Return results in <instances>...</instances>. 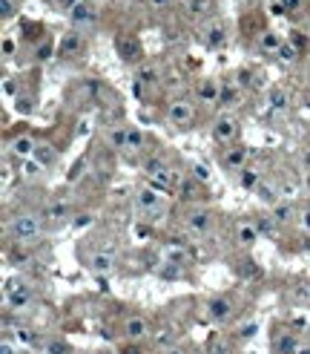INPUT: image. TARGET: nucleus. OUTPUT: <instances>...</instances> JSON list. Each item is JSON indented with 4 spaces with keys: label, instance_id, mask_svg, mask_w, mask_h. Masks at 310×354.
Masks as SVG:
<instances>
[{
    "label": "nucleus",
    "instance_id": "1",
    "mask_svg": "<svg viewBox=\"0 0 310 354\" xmlns=\"http://www.w3.org/2000/svg\"><path fill=\"white\" fill-rule=\"evenodd\" d=\"M147 179L152 182L155 190H169V187L181 185V179L172 173V167H169L167 161H161V159H150V161H147Z\"/></svg>",
    "mask_w": 310,
    "mask_h": 354
},
{
    "label": "nucleus",
    "instance_id": "2",
    "mask_svg": "<svg viewBox=\"0 0 310 354\" xmlns=\"http://www.w3.org/2000/svg\"><path fill=\"white\" fill-rule=\"evenodd\" d=\"M37 233H40V222H37V216L23 213V216H18V219L12 222V236H15V239H20V242L35 239Z\"/></svg>",
    "mask_w": 310,
    "mask_h": 354
},
{
    "label": "nucleus",
    "instance_id": "3",
    "mask_svg": "<svg viewBox=\"0 0 310 354\" xmlns=\"http://www.w3.org/2000/svg\"><path fill=\"white\" fill-rule=\"evenodd\" d=\"M69 18H72L75 26H89V23H95L98 12H95L92 3H83V0H80L78 6H72V9H69Z\"/></svg>",
    "mask_w": 310,
    "mask_h": 354
},
{
    "label": "nucleus",
    "instance_id": "4",
    "mask_svg": "<svg viewBox=\"0 0 310 354\" xmlns=\"http://www.w3.org/2000/svg\"><path fill=\"white\" fill-rule=\"evenodd\" d=\"M213 138L215 141H233L236 138V118L233 115H222L218 121L213 124Z\"/></svg>",
    "mask_w": 310,
    "mask_h": 354
},
{
    "label": "nucleus",
    "instance_id": "5",
    "mask_svg": "<svg viewBox=\"0 0 310 354\" xmlns=\"http://www.w3.org/2000/svg\"><path fill=\"white\" fill-rule=\"evenodd\" d=\"M169 121L178 124V127H187L193 121V107L184 104V101H175V104L169 107Z\"/></svg>",
    "mask_w": 310,
    "mask_h": 354
},
{
    "label": "nucleus",
    "instance_id": "6",
    "mask_svg": "<svg viewBox=\"0 0 310 354\" xmlns=\"http://www.w3.org/2000/svg\"><path fill=\"white\" fill-rule=\"evenodd\" d=\"M147 331H150V323H147V317H129L124 326V334L129 337V340H141V337H147Z\"/></svg>",
    "mask_w": 310,
    "mask_h": 354
},
{
    "label": "nucleus",
    "instance_id": "7",
    "mask_svg": "<svg viewBox=\"0 0 310 354\" xmlns=\"http://www.w3.org/2000/svg\"><path fill=\"white\" fill-rule=\"evenodd\" d=\"M207 314H210V320H215V323H224V320H230V314H233V305H230V300H213L210 305H207Z\"/></svg>",
    "mask_w": 310,
    "mask_h": 354
},
{
    "label": "nucleus",
    "instance_id": "8",
    "mask_svg": "<svg viewBox=\"0 0 310 354\" xmlns=\"http://www.w3.org/2000/svg\"><path fill=\"white\" fill-rule=\"evenodd\" d=\"M80 35L78 32H66V35L61 38V44H58V55H63V58H69V55H75L80 49Z\"/></svg>",
    "mask_w": 310,
    "mask_h": 354
},
{
    "label": "nucleus",
    "instance_id": "9",
    "mask_svg": "<svg viewBox=\"0 0 310 354\" xmlns=\"http://www.w3.org/2000/svg\"><path fill=\"white\" fill-rule=\"evenodd\" d=\"M35 150H37V144L29 138V135H18L15 141H12V153L15 156H20V159H29V156H35Z\"/></svg>",
    "mask_w": 310,
    "mask_h": 354
},
{
    "label": "nucleus",
    "instance_id": "10",
    "mask_svg": "<svg viewBox=\"0 0 310 354\" xmlns=\"http://www.w3.org/2000/svg\"><path fill=\"white\" fill-rule=\"evenodd\" d=\"M218 95H222V87H218L215 81H204L201 87H198V101H204V104L218 101Z\"/></svg>",
    "mask_w": 310,
    "mask_h": 354
},
{
    "label": "nucleus",
    "instance_id": "11",
    "mask_svg": "<svg viewBox=\"0 0 310 354\" xmlns=\"http://www.w3.org/2000/svg\"><path fill=\"white\" fill-rule=\"evenodd\" d=\"M244 159H247V150L244 147H230V150L224 153V164L230 170H239L244 164Z\"/></svg>",
    "mask_w": 310,
    "mask_h": 354
},
{
    "label": "nucleus",
    "instance_id": "12",
    "mask_svg": "<svg viewBox=\"0 0 310 354\" xmlns=\"http://www.w3.org/2000/svg\"><path fill=\"white\" fill-rule=\"evenodd\" d=\"M187 225L193 230H198V233H204V230L210 228V213L207 210H193L190 216H187Z\"/></svg>",
    "mask_w": 310,
    "mask_h": 354
},
{
    "label": "nucleus",
    "instance_id": "13",
    "mask_svg": "<svg viewBox=\"0 0 310 354\" xmlns=\"http://www.w3.org/2000/svg\"><path fill=\"white\" fill-rule=\"evenodd\" d=\"M204 41L213 46V49H218V46H224V41H227V38H224V29L218 26V23H210V26H207V32H204Z\"/></svg>",
    "mask_w": 310,
    "mask_h": 354
},
{
    "label": "nucleus",
    "instance_id": "14",
    "mask_svg": "<svg viewBox=\"0 0 310 354\" xmlns=\"http://www.w3.org/2000/svg\"><path fill=\"white\" fill-rule=\"evenodd\" d=\"M121 55H124V61H138V58H141L138 41H135V38H121Z\"/></svg>",
    "mask_w": 310,
    "mask_h": 354
},
{
    "label": "nucleus",
    "instance_id": "15",
    "mask_svg": "<svg viewBox=\"0 0 310 354\" xmlns=\"http://www.w3.org/2000/svg\"><path fill=\"white\" fill-rule=\"evenodd\" d=\"M218 101H222L224 107H236V104H239V84H224Z\"/></svg>",
    "mask_w": 310,
    "mask_h": 354
},
{
    "label": "nucleus",
    "instance_id": "16",
    "mask_svg": "<svg viewBox=\"0 0 310 354\" xmlns=\"http://www.w3.org/2000/svg\"><path fill=\"white\" fill-rule=\"evenodd\" d=\"M6 302H9V308H15V311H23V308H29V302H32V294H29V291L9 294V297H6Z\"/></svg>",
    "mask_w": 310,
    "mask_h": 354
},
{
    "label": "nucleus",
    "instance_id": "17",
    "mask_svg": "<svg viewBox=\"0 0 310 354\" xmlns=\"http://www.w3.org/2000/svg\"><path fill=\"white\" fill-rule=\"evenodd\" d=\"M276 351H279V354H296V351H299V343H296V337L282 334L279 340H276Z\"/></svg>",
    "mask_w": 310,
    "mask_h": 354
},
{
    "label": "nucleus",
    "instance_id": "18",
    "mask_svg": "<svg viewBox=\"0 0 310 354\" xmlns=\"http://www.w3.org/2000/svg\"><path fill=\"white\" fill-rule=\"evenodd\" d=\"M267 104L273 107V110H284V107H287V92L279 89V87H273L270 92H267Z\"/></svg>",
    "mask_w": 310,
    "mask_h": 354
},
{
    "label": "nucleus",
    "instance_id": "19",
    "mask_svg": "<svg viewBox=\"0 0 310 354\" xmlns=\"http://www.w3.org/2000/svg\"><path fill=\"white\" fill-rule=\"evenodd\" d=\"M138 204H141L144 210H152V207H158L161 199L155 190H138Z\"/></svg>",
    "mask_w": 310,
    "mask_h": 354
},
{
    "label": "nucleus",
    "instance_id": "20",
    "mask_svg": "<svg viewBox=\"0 0 310 354\" xmlns=\"http://www.w3.org/2000/svg\"><path fill=\"white\" fill-rule=\"evenodd\" d=\"M258 46H261L264 52H279V49H282V41H279L273 32H264V35L258 38Z\"/></svg>",
    "mask_w": 310,
    "mask_h": 354
},
{
    "label": "nucleus",
    "instance_id": "21",
    "mask_svg": "<svg viewBox=\"0 0 310 354\" xmlns=\"http://www.w3.org/2000/svg\"><path fill=\"white\" fill-rule=\"evenodd\" d=\"M92 268H95L98 274H109L112 271V257L109 254H95L92 257Z\"/></svg>",
    "mask_w": 310,
    "mask_h": 354
},
{
    "label": "nucleus",
    "instance_id": "22",
    "mask_svg": "<svg viewBox=\"0 0 310 354\" xmlns=\"http://www.w3.org/2000/svg\"><path fill=\"white\" fill-rule=\"evenodd\" d=\"M175 340V331L172 328H161V331H155V337H152V345H158V348H164V345H169Z\"/></svg>",
    "mask_w": 310,
    "mask_h": 354
},
{
    "label": "nucleus",
    "instance_id": "23",
    "mask_svg": "<svg viewBox=\"0 0 310 354\" xmlns=\"http://www.w3.org/2000/svg\"><path fill=\"white\" fill-rule=\"evenodd\" d=\"M126 147H132V150H141V147H144L141 130H135V127H126Z\"/></svg>",
    "mask_w": 310,
    "mask_h": 354
},
{
    "label": "nucleus",
    "instance_id": "24",
    "mask_svg": "<svg viewBox=\"0 0 310 354\" xmlns=\"http://www.w3.org/2000/svg\"><path fill=\"white\" fill-rule=\"evenodd\" d=\"M239 242L253 245V242H256V228H253V225H241L239 228Z\"/></svg>",
    "mask_w": 310,
    "mask_h": 354
},
{
    "label": "nucleus",
    "instance_id": "25",
    "mask_svg": "<svg viewBox=\"0 0 310 354\" xmlns=\"http://www.w3.org/2000/svg\"><path fill=\"white\" fill-rule=\"evenodd\" d=\"M40 170H43V164H40V161H37V159H29L26 164H23V176H26V179H35Z\"/></svg>",
    "mask_w": 310,
    "mask_h": 354
},
{
    "label": "nucleus",
    "instance_id": "26",
    "mask_svg": "<svg viewBox=\"0 0 310 354\" xmlns=\"http://www.w3.org/2000/svg\"><path fill=\"white\" fill-rule=\"evenodd\" d=\"M46 354H72V348L61 340H52V343H46Z\"/></svg>",
    "mask_w": 310,
    "mask_h": 354
},
{
    "label": "nucleus",
    "instance_id": "27",
    "mask_svg": "<svg viewBox=\"0 0 310 354\" xmlns=\"http://www.w3.org/2000/svg\"><path fill=\"white\" fill-rule=\"evenodd\" d=\"M32 159H37V161H40V164H43V167H46V164H52L55 153L49 150V147H37V150H35V156H32Z\"/></svg>",
    "mask_w": 310,
    "mask_h": 354
},
{
    "label": "nucleus",
    "instance_id": "28",
    "mask_svg": "<svg viewBox=\"0 0 310 354\" xmlns=\"http://www.w3.org/2000/svg\"><path fill=\"white\" fill-rule=\"evenodd\" d=\"M187 12L190 15H204L207 12V0H187Z\"/></svg>",
    "mask_w": 310,
    "mask_h": 354
},
{
    "label": "nucleus",
    "instance_id": "29",
    "mask_svg": "<svg viewBox=\"0 0 310 354\" xmlns=\"http://www.w3.org/2000/svg\"><path fill=\"white\" fill-rule=\"evenodd\" d=\"M138 84L141 87H152L155 84V69H141L138 72Z\"/></svg>",
    "mask_w": 310,
    "mask_h": 354
},
{
    "label": "nucleus",
    "instance_id": "30",
    "mask_svg": "<svg viewBox=\"0 0 310 354\" xmlns=\"http://www.w3.org/2000/svg\"><path fill=\"white\" fill-rule=\"evenodd\" d=\"M273 219L276 222H287V219H290V204H276Z\"/></svg>",
    "mask_w": 310,
    "mask_h": 354
},
{
    "label": "nucleus",
    "instance_id": "31",
    "mask_svg": "<svg viewBox=\"0 0 310 354\" xmlns=\"http://www.w3.org/2000/svg\"><path fill=\"white\" fill-rule=\"evenodd\" d=\"M241 185H244V187H256L258 185V176L253 173V170H244V173H241Z\"/></svg>",
    "mask_w": 310,
    "mask_h": 354
},
{
    "label": "nucleus",
    "instance_id": "32",
    "mask_svg": "<svg viewBox=\"0 0 310 354\" xmlns=\"http://www.w3.org/2000/svg\"><path fill=\"white\" fill-rule=\"evenodd\" d=\"M258 199H264V202H276V193H273V187H267V185H258Z\"/></svg>",
    "mask_w": 310,
    "mask_h": 354
},
{
    "label": "nucleus",
    "instance_id": "33",
    "mask_svg": "<svg viewBox=\"0 0 310 354\" xmlns=\"http://www.w3.org/2000/svg\"><path fill=\"white\" fill-rule=\"evenodd\" d=\"M18 291H26L23 279H9V282H6V297H9V294H18Z\"/></svg>",
    "mask_w": 310,
    "mask_h": 354
},
{
    "label": "nucleus",
    "instance_id": "34",
    "mask_svg": "<svg viewBox=\"0 0 310 354\" xmlns=\"http://www.w3.org/2000/svg\"><path fill=\"white\" fill-rule=\"evenodd\" d=\"M279 58H282V61H293V58H296V46L282 44V49H279Z\"/></svg>",
    "mask_w": 310,
    "mask_h": 354
},
{
    "label": "nucleus",
    "instance_id": "35",
    "mask_svg": "<svg viewBox=\"0 0 310 354\" xmlns=\"http://www.w3.org/2000/svg\"><path fill=\"white\" fill-rule=\"evenodd\" d=\"M193 179H198V182H210V173H207L204 164H195V167H193Z\"/></svg>",
    "mask_w": 310,
    "mask_h": 354
},
{
    "label": "nucleus",
    "instance_id": "36",
    "mask_svg": "<svg viewBox=\"0 0 310 354\" xmlns=\"http://www.w3.org/2000/svg\"><path fill=\"white\" fill-rule=\"evenodd\" d=\"M236 84H239V87H250V84H253V75H250L247 69H241L239 75H236Z\"/></svg>",
    "mask_w": 310,
    "mask_h": 354
},
{
    "label": "nucleus",
    "instance_id": "37",
    "mask_svg": "<svg viewBox=\"0 0 310 354\" xmlns=\"http://www.w3.org/2000/svg\"><path fill=\"white\" fill-rule=\"evenodd\" d=\"M46 216H49V219H61V216H66V204H55V207H49Z\"/></svg>",
    "mask_w": 310,
    "mask_h": 354
},
{
    "label": "nucleus",
    "instance_id": "38",
    "mask_svg": "<svg viewBox=\"0 0 310 354\" xmlns=\"http://www.w3.org/2000/svg\"><path fill=\"white\" fill-rule=\"evenodd\" d=\"M293 297H299V300H310V282L307 285H296Z\"/></svg>",
    "mask_w": 310,
    "mask_h": 354
},
{
    "label": "nucleus",
    "instance_id": "39",
    "mask_svg": "<svg viewBox=\"0 0 310 354\" xmlns=\"http://www.w3.org/2000/svg\"><path fill=\"white\" fill-rule=\"evenodd\" d=\"M258 230H264V233H273V230H276V219H261V222H258Z\"/></svg>",
    "mask_w": 310,
    "mask_h": 354
},
{
    "label": "nucleus",
    "instance_id": "40",
    "mask_svg": "<svg viewBox=\"0 0 310 354\" xmlns=\"http://www.w3.org/2000/svg\"><path fill=\"white\" fill-rule=\"evenodd\" d=\"M256 331H258V326H256V323H247V326L241 328V337H253Z\"/></svg>",
    "mask_w": 310,
    "mask_h": 354
},
{
    "label": "nucleus",
    "instance_id": "41",
    "mask_svg": "<svg viewBox=\"0 0 310 354\" xmlns=\"http://www.w3.org/2000/svg\"><path fill=\"white\" fill-rule=\"evenodd\" d=\"M37 58H43V61H46V58H52V44H49V41L40 46V55H37Z\"/></svg>",
    "mask_w": 310,
    "mask_h": 354
},
{
    "label": "nucleus",
    "instance_id": "42",
    "mask_svg": "<svg viewBox=\"0 0 310 354\" xmlns=\"http://www.w3.org/2000/svg\"><path fill=\"white\" fill-rule=\"evenodd\" d=\"M301 0H282V9H299Z\"/></svg>",
    "mask_w": 310,
    "mask_h": 354
},
{
    "label": "nucleus",
    "instance_id": "43",
    "mask_svg": "<svg viewBox=\"0 0 310 354\" xmlns=\"http://www.w3.org/2000/svg\"><path fill=\"white\" fill-rule=\"evenodd\" d=\"M0 354H15V345H12L9 340H3V345H0Z\"/></svg>",
    "mask_w": 310,
    "mask_h": 354
},
{
    "label": "nucleus",
    "instance_id": "44",
    "mask_svg": "<svg viewBox=\"0 0 310 354\" xmlns=\"http://www.w3.org/2000/svg\"><path fill=\"white\" fill-rule=\"evenodd\" d=\"M227 351H230L227 343H215V348H213V354H227Z\"/></svg>",
    "mask_w": 310,
    "mask_h": 354
},
{
    "label": "nucleus",
    "instance_id": "45",
    "mask_svg": "<svg viewBox=\"0 0 310 354\" xmlns=\"http://www.w3.org/2000/svg\"><path fill=\"white\" fill-rule=\"evenodd\" d=\"M0 3H3V15L9 18V15H12V9H15V6H12V0H0Z\"/></svg>",
    "mask_w": 310,
    "mask_h": 354
},
{
    "label": "nucleus",
    "instance_id": "46",
    "mask_svg": "<svg viewBox=\"0 0 310 354\" xmlns=\"http://www.w3.org/2000/svg\"><path fill=\"white\" fill-rule=\"evenodd\" d=\"M12 92H18V84H12V81H6V95H12Z\"/></svg>",
    "mask_w": 310,
    "mask_h": 354
},
{
    "label": "nucleus",
    "instance_id": "47",
    "mask_svg": "<svg viewBox=\"0 0 310 354\" xmlns=\"http://www.w3.org/2000/svg\"><path fill=\"white\" fill-rule=\"evenodd\" d=\"M301 225H304V228H307V230H310V210H307V213H304V216H301Z\"/></svg>",
    "mask_w": 310,
    "mask_h": 354
},
{
    "label": "nucleus",
    "instance_id": "48",
    "mask_svg": "<svg viewBox=\"0 0 310 354\" xmlns=\"http://www.w3.org/2000/svg\"><path fill=\"white\" fill-rule=\"evenodd\" d=\"M61 3H63V6H69V9H72V6H78V0H61Z\"/></svg>",
    "mask_w": 310,
    "mask_h": 354
},
{
    "label": "nucleus",
    "instance_id": "49",
    "mask_svg": "<svg viewBox=\"0 0 310 354\" xmlns=\"http://www.w3.org/2000/svg\"><path fill=\"white\" fill-rule=\"evenodd\" d=\"M304 167H310V150L304 153Z\"/></svg>",
    "mask_w": 310,
    "mask_h": 354
},
{
    "label": "nucleus",
    "instance_id": "50",
    "mask_svg": "<svg viewBox=\"0 0 310 354\" xmlns=\"http://www.w3.org/2000/svg\"><path fill=\"white\" fill-rule=\"evenodd\" d=\"M169 354H187V351H181V348H172V351H169Z\"/></svg>",
    "mask_w": 310,
    "mask_h": 354
},
{
    "label": "nucleus",
    "instance_id": "51",
    "mask_svg": "<svg viewBox=\"0 0 310 354\" xmlns=\"http://www.w3.org/2000/svg\"><path fill=\"white\" fill-rule=\"evenodd\" d=\"M299 354H310V348H299Z\"/></svg>",
    "mask_w": 310,
    "mask_h": 354
}]
</instances>
